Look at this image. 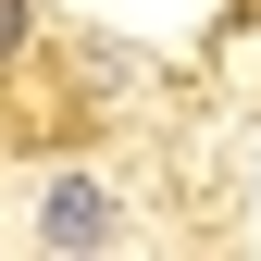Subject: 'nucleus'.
Returning a JSON list of instances; mask_svg holds the SVG:
<instances>
[{"label": "nucleus", "instance_id": "1", "mask_svg": "<svg viewBox=\"0 0 261 261\" xmlns=\"http://www.w3.org/2000/svg\"><path fill=\"white\" fill-rule=\"evenodd\" d=\"M38 224H50L62 249H87V237H112V199H100V187H50V212H38Z\"/></svg>", "mask_w": 261, "mask_h": 261}, {"label": "nucleus", "instance_id": "2", "mask_svg": "<svg viewBox=\"0 0 261 261\" xmlns=\"http://www.w3.org/2000/svg\"><path fill=\"white\" fill-rule=\"evenodd\" d=\"M25 50V0H0V62H13Z\"/></svg>", "mask_w": 261, "mask_h": 261}]
</instances>
